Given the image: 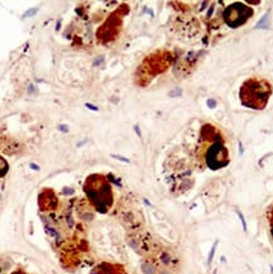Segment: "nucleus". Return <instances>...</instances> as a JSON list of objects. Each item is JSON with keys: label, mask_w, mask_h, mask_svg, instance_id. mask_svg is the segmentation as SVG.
<instances>
[{"label": "nucleus", "mask_w": 273, "mask_h": 274, "mask_svg": "<svg viewBox=\"0 0 273 274\" xmlns=\"http://www.w3.org/2000/svg\"><path fill=\"white\" fill-rule=\"evenodd\" d=\"M271 85L264 80L252 78L242 87V101L252 109H263L271 96Z\"/></svg>", "instance_id": "nucleus-1"}, {"label": "nucleus", "mask_w": 273, "mask_h": 274, "mask_svg": "<svg viewBox=\"0 0 273 274\" xmlns=\"http://www.w3.org/2000/svg\"><path fill=\"white\" fill-rule=\"evenodd\" d=\"M272 236H273V228H272Z\"/></svg>", "instance_id": "nucleus-2"}]
</instances>
